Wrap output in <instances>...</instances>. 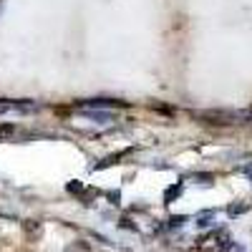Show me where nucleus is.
Returning <instances> with one entry per match:
<instances>
[{
  "label": "nucleus",
  "mask_w": 252,
  "mask_h": 252,
  "mask_svg": "<svg viewBox=\"0 0 252 252\" xmlns=\"http://www.w3.org/2000/svg\"><path fill=\"white\" fill-rule=\"evenodd\" d=\"M194 116L207 121V124H242V121H252V111H202V114H194Z\"/></svg>",
  "instance_id": "1"
},
{
  "label": "nucleus",
  "mask_w": 252,
  "mask_h": 252,
  "mask_svg": "<svg viewBox=\"0 0 252 252\" xmlns=\"http://www.w3.org/2000/svg\"><path fill=\"white\" fill-rule=\"evenodd\" d=\"M13 131H15V126H13V124H0V139H8Z\"/></svg>",
  "instance_id": "2"
}]
</instances>
